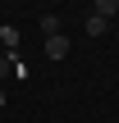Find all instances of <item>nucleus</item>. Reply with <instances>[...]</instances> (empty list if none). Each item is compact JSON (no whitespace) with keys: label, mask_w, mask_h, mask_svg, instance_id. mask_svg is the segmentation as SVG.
Returning a JSON list of instances; mask_svg holds the SVG:
<instances>
[{"label":"nucleus","mask_w":119,"mask_h":123,"mask_svg":"<svg viewBox=\"0 0 119 123\" xmlns=\"http://www.w3.org/2000/svg\"><path fill=\"white\" fill-rule=\"evenodd\" d=\"M64 55H69V37L60 32V37H50V41H46V59H64Z\"/></svg>","instance_id":"nucleus-1"},{"label":"nucleus","mask_w":119,"mask_h":123,"mask_svg":"<svg viewBox=\"0 0 119 123\" xmlns=\"http://www.w3.org/2000/svg\"><path fill=\"white\" fill-rule=\"evenodd\" d=\"M92 14L110 23V18H115V14H119V0H96V5H92Z\"/></svg>","instance_id":"nucleus-2"},{"label":"nucleus","mask_w":119,"mask_h":123,"mask_svg":"<svg viewBox=\"0 0 119 123\" xmlns=\"http://www.w3.org/2000/svg\"><path fill=\"white\" fill-rule=\"evenodd\" d=\"M41 32H46V41L60 37V18H55V14H41Z\"/></svg>","instance_id":"nucleus-3"},{"label":"nucleus","mask_w":119,"mask_h":123,"mask_svg":"<svg viewBox=\"0 0 119 123\" xmlns=\"http://www.w3.org/2000/svg\"><path fill=\"white\" fill-rule=\"evenodd\" d=\"M105 32H110V23H105V18H96V14H92V18H87V37H105Z\"/></svg>","instance_id":"nucleus-4"},{"label":"nucleus","mask_w":119,"mask_h":123,"mask_svg":"<svg viewBox=\"0 0 119 123\" xmlns=\"http://www.w3.org/2000/svg\"><path fill=\"white\" fill-rule=\"evenodd\" d=\"M0 41H5V46L14 50V46H18V27H0Z\"/></svg>","instance_id":"nucleus-5"},{"label":"nucleus","mask_w":119,"mask_h":123,"mask_svg":"<svg viewBox=\"0 0 119 123\" xmlns=\"http://www.w3.org/2000/svg\"><path fill=\"white\" fill-rule=\"evenodd\" d=\"M14 64H18L14 55H0V78H9V73H14Z\"/></svg>","instance_id":"nucleus-6"},{"label":"nucleus","mask_w":119,"mask_h":123,"mask_svg":"<svg viewBox=\"0 0 119 123\" xmlns=\"http://www.w3.org/2000/svg\"><path fill=\"white\" fill-rule=\"evenodd\" d=\"M0 110H5V87H0Z\"/></svg>","instance_id":"nucleus-7"}]
</instances>
